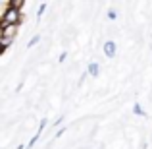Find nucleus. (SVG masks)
<instances>
[{
    "mask_svg": "<svg viewBox=\"0 0 152 149\" xmlns=\"http://www.w3.org/2000/svg\"><path fill=\"white\" fill-rule=\"evenodd\" d=\"M21 21V10H15L10 6V2H6V10L0 14V27L4 25H19Z\"/></svg>",
    "mask_w": 152,
    "mask_h": 149,
    "instance_id": "1",
    "label": "nucleus"
},
{
    "mask_svg": "<svg viewBox=\"0 0 152 149\" xmlns=\"http://www.w3.org/2000/svg\"><path fill=\"white\" fill-rule=\"evenodd\" d=\"M115 18H118V12H115V10H110V12H108V19H115Z\"/></svg>",
    "mask_w": 152,
    "mask_h": 149,
    "instance_id": "10",
    "label": "nucleus"
},
{
    "mask_svg": "<svg viewBox=\"0 0 152 149\" xmlns=\"http://www.w3.org/2000/svg\"><path fill=\"white\" fill-rule=\"evenodd\" d=\"M66 56H67L66 52H62V54H60V58H58V60H60V62H64V60H66Z\"/></svg>",
    "mask_w": 152,
    "mask_h": 149,
    "instance_id": "11",
    "label": "nucleus"
},
{
    "mask_svg": "<svg viewBox=\"0 0 152 149\" xmlns=\"http://www.w3.org/2000/svg\"><path fill=\"white\" fill-rule=\"evenodd\" d=\"M115 52H118V45H115L114 41L104 43V54H106L108 58H114V56H115Z\"/></svg>",
    "mask_w": 152,
    "mask_h": 149,
    "instance_id": "4",
    "label": "nucleus"
},
{
    "mask_svg": "<svg viewBox=\"0 0 152 149\" xmlns=\"http://www.w3.org/2000/svg\"><path fill=\"white\" fill-rule=\"evenodd\" d=\"M45 10H46V4H41V6H39V12H37V19H41V18H42Z\"/></svg>",
    "mask_w": 152,
    "mask_h": 149,
    "instance_id": "9",
    "label": "nucleus"
},
{
    "mask_svg": "<svg viewBox=\"0 0 152 149\" xmlns=\"http://www.w3.org/2000/svg\"><path fill=\"white\" fill-rule=\"evenodd\" d=\"M46 122H48V120H46V118H42L41 122H39V128H37V134H35V138H31V139H29V143H27V149L35 147V143H37V142H39V138H41V136H42V130H45Z\"/></svg>",
    "mask_w": 152,
    "mask_h": 149,
    "instance_id": "3",
    "label": "nucleus"
},
{
    "mask_svg": "<svg viewBox=\"0 0 152 149\" xmlns=\"http://www.w3.org/2000/svg\"><path fill=\"white\" fill-rule=\"evenodd\" d=\"M23 4H25L23 0H12V2H10V6H12V8H15V10H21V8H23Z\"/></svg>",
    "mask_w": 152,
    "mask_h": 149,
    "instance_id": "7",
    "label": "nucleus"
},
{
    "mask_svg": "<svg viewBox=\"0 0 152 149\" xmlns=\"http://www.w3.org/2000/svg\"><path fill=\"white\" fill-rule=\"evenodd\" d=\"M133 114H137V116H142V118H146V112H145V108H142L139 103H135V105H133Z\"/></svg>",
    "mask_w": 152,
    "mask_h": 149,
    "instance_id": "6",
    "label": "nucleus"
},
{
    "mask_svg": "<svg viewBox=\"0 0 152 149\" xmlns=\"http://www.w3.org/2000/svg\"><path fill=\"white\" fill-rule=\"evenodd\" d=\"M98 74H100V66H98L96 62H91L89 68H87V76H93V78H96Z\"/></svg>",
    "mask_w": 152,
    "mask_h": 149,
    "instance_id": "5",
    "label": "nucleus"
},
{
    "mask_svg": "<svg viewBox=\"0 0 152 149\" xmlns=\"http://www.w3.org/2000/svg\"><path fill=\"white\" fill-rule=\"evenodd\" d=\"M18 29H19V25H4V27H0V43H2V49H8V47L15 41Z\"/></svg>",
    "mask_w": 152,
    "mask_h": 149,
    "instance_id": "2",
    "label": "nucleus"
},
{
    "mask_svg": "<svg viewBox=\"0 0 152 149\" xmlns=\"http://www.w3.org/2000/svg\"><path fill=\"white\" fill-rule=\"evenodd\" d=\"M39 41H41V35H35V37H31V41L27 43V49H31V47H35V45H37Z\"/></svg>",
    "mask_w": 152,
    "mask_h": 149,
    "instance_id": "8",
    "label": "nucleus"
}]
</instances>
